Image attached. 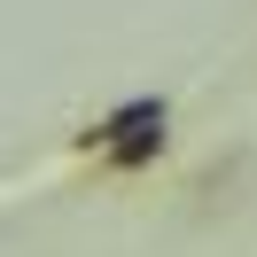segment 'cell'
Returning a JSON list of instances; mask_svg holds the SVG:
<instances>
[{
    "label": "cell",
    "mask_w": 257,
    "mask_h": 257,
    "mask_svg": "<svg viewBox=\"0 0 257 257\" xmlns=\"http://www.w3.org/2000/svg\"><path fill=\"white\" fill-rule=\"evenodd\" d=\"M164 125H172V109H164L156 94H141V101H125V109H109L86 141H94V148H125V141H156Z\"/></svg>",
    "instance_id": "cell-1"
},
{
    "label": "cell",
    "mask_w": 257,
    "mask_h": 257,
    "mask_svg": "<svg viewBox=\"0 0 257 257\" xmlns=\"http://www.w3.org/2000/svg\"><path fill=\"white\" fill-rule=\"evenodd\" d=\"M156 156H164V133H156V141H125V148H109L117 172H141V164H156Z\"/></svg>",
    "instance_id": "cell-2"
}]
</instances>
